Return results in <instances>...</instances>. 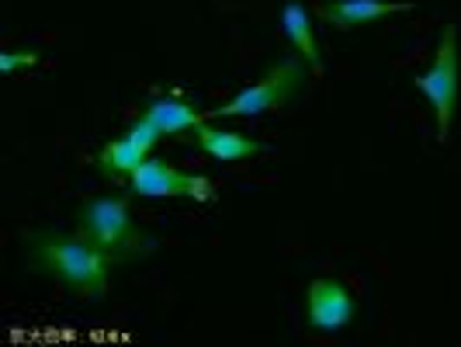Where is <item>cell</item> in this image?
I'll return each mask as SVG.
<instances>
[{"instance_id":"cell-12","label":"cell","mask_w":461,"mask_h":347,"mask_svg":"<svg viewBox=\"0 0 461 347\" xmlns=\"http://www.w3.org/2000/svg\"><path fill=\"white\" fill-rule=\"evenodd\" d=\"M125 136L136 139V142L142 146V150H153V146H157V142L163 139V132H160V129H157V125H153V122H149L146 115H139L136 122H132V125L125 129Z\"/></svg>"},{"instance_id":"cell-1","label":"cell","mask_w":461,"mask_h":347,"mask_svg":"<svg viewBox=\"0 0 461 347\" xmlns=\"http://www.w3.org/2000/svg\"><path fill=\"white\" fill-rule=\"evenodd\" d=\"M24 260L32 271L59 278L73 296L101 302L108 296L112 260L94 251L84 236H63L56 230H39L24 236Z\"/></svg>"},{"instance_id":"cell-2","label":"cell","mask_w":461,"mask_h":347,"mask_svg":"<svg viewBox=\"0 0 461 347\" xmlns=\"http://www.w3.org/2000/svg\"><path fill=\"white\" fill-rule=\"evenodd\" d=\"M77 236H84L94 251L108 257L112 264H125L136 257L153 254L160 240L153 233H142L125 198H91L73 215Z\"/></svg>"},{"instance_id":"cell-5","label":"cell","mask_w":461,"mask_h":347,"mask_svg":"<svg viewBox=\"0 0 461 347\" xmlns=\"http://www.w3.org/2000/svg\"><path fill=\"white\" fill-rule=\"evenodd\" d=\"M129 195H139V198H198V202H208L212 198V181L208 178H198V174H187L181 167L167 163L163 157H146L139 170L129 174Z\"/></svg>"},{"instance_id":"cell-9","label":"cell","mask_w":461,"mask_h":347,"mask_svg":"<svg viewBox=\"0 0 461 347\" xmlns=\"http://www.w3.org/2000/svg\"><path fill=\"white\" fill-rule=\"evenodd\" d=\"M281 32H285V39L292 42V49L305 59V67L312 69V73L323 69V56H320V46H316V32H312V18H309L305 4L288 0V4L281 7Z\"/></svg>"},{"instance_id":"cell-10","label":"cell","mask_w":461,"mask_h":347,"mask_svg":"<svg viewBox=\"0 0 461 347\" xmlns=\"http://www.w3.org/2000/svg\"><path fill=\"white\" fill-rule=\"evenodd\" d=\"M142 115L149 118L163 136H181L185 129H198V125L208 118V115H202V112H194L185 97H177V94L149 97L146 108H142Z\"/></svg>"},{"instance_id":"cell-3","label":"cell","mask_w":461,"mask_h":347,"mask_svg":"<svg viewBox=\"0 0 461 347\" xmlns=\"http://www.w3.org/2000/svg\"><path fill=\"white\" fill-rule=\"evenodd\" d=\"M305 69L309 67H305V59H302L299 52L285 56L257 84H250L247 91H240L226 105L212 108L208 118H257L264 115V112H275V108L288 105L299 94V87L305 84Z\"/></svg>"},{"instance_id":"cell-11","label":"cell","mask_w":461,"mask_h":347,"mask_svg":"<svg viewBox=\"0 0 461 347\" xmlns=\"http://www.w3.org/2000/svg\"><path fill=\"white\" fill-rule=\"evenodd\" d=\"M149 157V150H142L136 139L122 136L115 142H108L101 153H97V167L104 178H129L132 170L142 167V160Z\"/></svg>"},{"instance_id":"cell-13","label":"cell","mask_w":461,"mask_h":347,"mask_svg":"<svg viewBox=\"0 0 461 347\" xmlns=\"http://www.w3.org/2000/svg\"><path fill=\"white\" fill-rule=\"evenodd\" d=\"M35 59H39L35 52H4L0 56V69L4 73H14L18 67H35Z\"/></svg>"},{"instance_id":"cell-6","label":"cell","mask_w":461,"mask_h":347,"mask_svg":"<svg viewBox=\"0 0 461 347\" xmlns=\"http://www.w3.org/2000/svg\"><path fill=\"white\" fill-rule=\"evenodd\" d=\"M305 326L312 333H340L357 316V296L340 278H312L305 288Z\"/></svg>"},{"instance_id":"cell-7","label":"cell","mask_w":461,"mask_h":347,"mask_svg":"<svg viewBox=\"0 0 461 347\" xmlns=\"http://www.w3.org/2000/svg\"><path fill=\"white\" fill-rule=\"evenodd\" d=\"M194 150L219 163H236V160H250L257 153H264V142L243 136V132H236V129H226V125H208V122H202V125L194 129Z\"/></svg>"},{"instance_id":"cell-4","label":"cell","mask_w":461,"mask_h":347,"mask_svg":"<svg viewBox=\"0 0 461 347\" xmlns=\"http://www.w3.org/2000/svg\"><path fill=\"white\" fill-rule=\"evenodd\" d=\"M413 87L430 101L434 118H438V136L447 139L461 94V52H458V28L455 24L444 28L438 52H434V63L423 69L420 77H413Z\"/></svg>"},{"instance_id":"cell-8","label":"cell","mask_w":461,"mask_h":347,"mask_svg":"<svg viewBox=\"0 0 461 347\" xmlns=\"http://www.w3.org/2000/svg\"><path fill=\"white\" fill-rule=\"evenodd\" d=\"M413 11V4H393V0H326L323 18L330 22V28H361V24L382 22L389 14H406Z\"/></svg>"}]
</instances>
